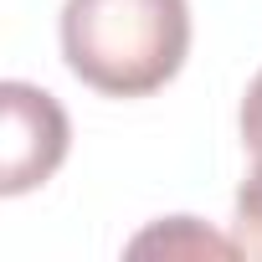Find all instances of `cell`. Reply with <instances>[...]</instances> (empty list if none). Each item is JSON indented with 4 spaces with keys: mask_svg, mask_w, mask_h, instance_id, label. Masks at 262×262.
Masks as SVG:
<instances>
[{
    "mask_svg": "<svg viewBox=\"0 0 262 262\" xmlns=\"http://www.w3.org/2000/svg\"><path fill=\"white\" fill-rule=\"evenodd\" d=\"M190 52L185 0H67L62 6V57L67 67L108 98L160 93Z\"/></svg>",
    "mask_w": 262,
    "mask_h": 262,
    "instance_id": "cell-1",
    "label": "cell"
},
{
    "mask_svg": "<svg viewBox=\"0 0 262 262\" xmlns=\"http://www.w3.org/2000/svg\"><path fill=\"white\" fill-rule=\"evenodd\" d=\"M0 108H6V144H0V195H26L41 180L57 175L67 160V113L52 93L31 82H0Z\"/></svg>",
    "mask_w": 262,
    "mask_h": 262,
    "instance_id": "cell-2",
    "label": "cell"
},
{
    "mask_svg": "<svg viewBox=\"0 0 262 262\" xmlns=\"http://www.w3.org/2000/svg\"><path fill=\"white\" fill-rule=\"evenodd\" d=\"M231 242L247 257H262V155L252 160V175L236 190V221H231Z\"/></svg>",
    "mask_w": 262,
    "mask_h": 262,
    "instance_id": "cell-3",
    "label": "cell"
},
{
    "mask_svg": "<svg viewBox=\"0 0 262 262\" xmlns=\"http://www.w3.org/2000/svg\"><path fill=\"white\" fill-rule=\"evenodd\" d=\"M242 144L252 149V160L262 155V72L247 82V98H242Z\"/></svg>",
    "mask_w": 262,
    "mask_h": 262,
    "instance_id": "cell-4",
    "label": "cell"
}]
</instances>
